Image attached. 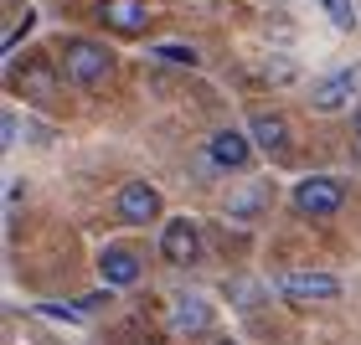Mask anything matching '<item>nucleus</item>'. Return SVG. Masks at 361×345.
Instances as JSON below:
<instances>
[{
  "instance_id": "9",
  "label": "nucleus",
  "mask_w": 361,
  "mask_h": 345,
  "mask_svg": "<svg viewBox=\"0 0 361 345\" xmlns=\"http://www.w3.org/2000/svg\"><path fill=\"white\" fill-rule=\"evenodd\" d=\"M104 21L114 31H124V37H140L150 26V6L145 0H104Z\"/></svg>"
},
{
  "instance_id": "19",
  "label": "nucleus",
  "mask_w": 361,
  "mask_h": 345,
  "mask_svg": "<svg viewBox=\"0 0 361 345\" xmlns=\"http://www.w3.org/2000/svg\"><path fill=\"white\" fill-rule=\"evenodd\" d=\"M356 144H361V108H356Z\"/></svg>"
},
{
  "instance_id": "7",
  "label": "nucleus",
  "mask_w": 361,
  "mask_h": 345,
  "mask_svg": "<svg viewBox=\"0 0 361 345\" xmlns=\"http://www.w3.org/2000/svg\"><path fill=\"white\" fill-rule=\"evenodd\" d=\"M356 68H341V73H331V77H320L315 83V108L320 113H336V108H346L351 104V93H356Z\"/></svg>"
},
{
  "instance_id": "12",
  "label": "nucleus",
  "mask_w": 361,
  "mask_h": 345,
  "mask_svg": "<svg viewBox=\"0 0 361 345\" xmlns=\"http://www.w3.org/2000/svg\"><path fill=\"white\" fill-rule=\"evenodd\" d=\"M227 211H233L238 222H253L258 211H264V191H258V186H248V191H238L233 201H227Z\"/></svg>"
},
{
  "instance_id": "4",
  "label": "nucleus",
  "mask_w": 361,
  "mask_h": 345,
  "mask_svg": "<svg viewBox=\"0 0 361 345\" xmlns=\"http://www.w3.org/2000/svg\"><path fill=\"white\" fill-rule=\"evenodd\" d=\"M207 155H212V165L217 170H243L253 160V134H238V129H217L207 144Z\"/></svg>"
},
{
  "instance_id": "15",
  "label": "nucleus",
  "mask_w": 361,
  "mask_h": 345,
  "mask_svg": "<svg viewBox=\"0 0 361 345\" xmlns=\"http://www.w3.org/2000/svg\"><path fill=\"white\" fill-rule=\"evenodd\" d=\"M37 315H47V320H68V325H83V309H68V304H37Z\"/></svg>"
},
{
  "instance_id": "1",
  "label": "nucleus",
  "mask_w": 361,
  "mask_h": 345,
  "mask_svg": "<svg viewBox=\"0 0 361 345\" xmlns=\"http://www.w3.org/2000/svg\"><path fill=\"white\" fill-rule=\"evenodd\" d=\"M341 201H346V186L331 180V175H310V180L294 186V206H300L305 217H336Z\"/></svg>"
},
{
  "instance_id": "10",
  "label": "nucleus",
  "mask_w": 361,
  "mask_h": 345,
  "mask_svg": "<svg viewBox=\"0 0 361 345\" xmlns=\"http://www.w3.org/2000/svg\"><path fill=\"white\" fill-rule=\"evenodd\" d=\"M248 134L258 150H269V155H284L289 150V124L279 119V113H253L248 119Z\"/></svg>"
},
{
  "instance_id": "3",
  "label": "nucleus",
  "mask_w": 361,
  "mask_h": 345,
  "mask_svg": "<svg viewBox=\"0 0 361 345\" xmlns=\"http://www.w3.org/2000/svg\"><path fill=\"white\" fill-rule=\"evenodd\" d=\"M160 258L176 263V268H186V263L202 258V232H196L191 217H171L166 232H160Z\"/></svg>"
},
{
  "instance_id": "11",
  "label": "nucleus",
  "mask_w": 361,
  "mask_h": 345,
  "mask_svg": "<svg viewBox=\"0 0 361 345\" xmlns=\"http://www.w3.org/2000/svg\"><path fill=\"white\" fill-rule=\"evenodd\" d=\"M171 325L180 335H202L207 325H212V309H207V299H196V294H180V299L171 304Z\"/></svg>"
},
{
  "instance_id": "20",
  "label": "nucleus",
  "mask_w": 361,
  "mask_h": 345,
  "mask_svg": "<svg viewBox=\"0 0 361 345\" xmlns=\"http://www.w3.org/2000/svg\"><path fill=\"white\" fill-rule=\"evenodd\" d=\"M212 345H233V340H212Z\"/></svg>"
},
{
  "instance_id": "5",
  "label": "nucleus",
  "mask_w": 361,
  "mask_h": 345,
  "mask_svg": "<svg viewBox=\"0 0 361 345\" xmlns=\"http://www.w3.org/2000/svg\"><path fill=\"white\" fill-rule=\"evenodd\" d=\"M119 217L135 222V227L155 222V217H160V191L150 186V180H129V186L119 191Z\"/></svg>"
},
{
  "instance_id": "8",
  "label": "nucleus",
  "mask_w": 361,
  "mask_h": 345,
  "mask_svg": "<svg viewBox=\"0 0 361 345\" xmlns=\"http://www.w3.org/2000/svg\"><path fill=\"white\" fill-rule=\"evenodd\" d=\"M98 273H104L109 289H129V284H140V258L129 248H104L98 253Z\"/></svg>"
},
{
  "instance_id": "2",
  "label": "nucleus",
  "mask_w": 361,
  "mask_h": 345,
  "mask_svg": "<svg viewBox=\"0 0 361 345\" xmlns=\"http://www.w3.org/2000/svg\"><path fill=\"white\" fill-rule=\"evenodd\" d=\"M62 73H68V83L93 88L98 77H109V52H104L98 42H73L68 57H62Z\"/></svg>"
},
{
  "instance_id": "18",
  "label": "nucleus",
  "mask_w": 361,
  "mask_h": 345,
  "mask_svg": "<svg viewBox=\"0 0 361 345\" xmlns=\"http://www.w3.org/2000/svg\"><path fill=\"white\" fill-rule=\"evenodd\" d=\"M233 294H238V304H258V289H248V284H238Z\"/></svg>"
},
{
  "instance_id": "14",
  "label": "nucleus",
  "mask_w": 361,
  "mask_h": 345,
  "mask_svg": "<svg viewBox=\"0 0 361 345\" xmlns=\"http://www.w3.org/2000/svg\"><path fill=\"white\" fill-rule=\"evenodd\" d=\"M315 6L331 15V26H341V31L356 26V6H351V0H315Z\"/></svg>"
},
{
  "instance_id": "13",
  "label": "nucleus",
  "mask_w": 361,
  "mask_h": 345,
  "mask_svg": "<svg viewBox=\"0 0 361 345\" xmlns=\"http://www.w3.org/2000/svg\"><path fill=\"white\" fill-rule=\"evenodd\" d=\"M155 57H160V62H180V68H196V62H202V52H196V46H186V42H160Z\"/></svg>"
},
{
  "instance_id": "17",
  "label": "nucleus",
  "mask_w": 361,
  "mask_h": 345,
  "mask_svg": "<svg viewBox=\"0 0 361 345\" xmlns=\"http://www.w3.org/2000/svg\"><path fill=\"white\" fill-rule=\"evenodd\" d=\"M31 26H37V15H31V11H26V15H21V21H16V26H11V37H6V52H11V46H16V42H21V37H26V31H31Z\"/></svg>"
},
{
  "instance_id": "6",
  "label": "nucleus",
  "mask_w": 361,
  "mask_h": 345,
  "mask_svg": "<svg viewBox=\"0 0 361 345\" xmlns=\"http://www.w3.org/2000/svg\"><path fill=\"white\" fill-rule=\"evenodd\" d=\"M279 294L284 299H341V278L336 273H284Z\"/></svg>"
},
{
  "instance_id": "16",
  "label": "nucleus",
  "mask_w": 361,
  "mask_h": 345,
  "mask_svg": "<svg viewBox=\"0 0 361 345\" xmlns=\"http://www.w3.org/2000/svg\"><path fill=\"white\" fill-rule=\"evenodd\" d=\"M26 83H31V88H37V98H47V93H52V77H47L42 68H31V73L21 77V88H26Z\"/></svg>"
}]
</instances>
